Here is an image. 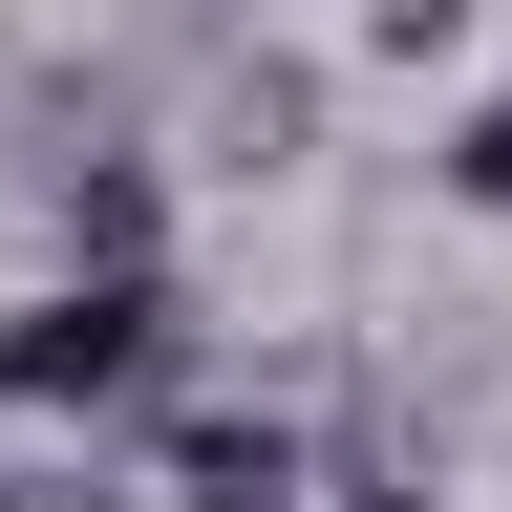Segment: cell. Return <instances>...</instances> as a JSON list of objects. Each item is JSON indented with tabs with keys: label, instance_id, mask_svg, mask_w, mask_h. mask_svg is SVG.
Listing matches in <instances>:
<instances>
[{
	"label": "cell",
	"instance_id": "6da1fadb",
	"mask_svg": "<svg viewBox=\"0 0 512 512\" xmlns=\"http://www.w3.org/2000/svg\"><path fill=\"white\" fill-rule=\"evenodd\" d=\"M171 384H192V299H171V256H64V278L0 320V406L107 427V406H171Z\"/></svg>",
	"mask_w": 512,
	"mask_h": 512
},
{
	"label": "cell",
	"instance_id": "7a4b0ae2",
	"mask_svg": "<svg viewBox=\"0 0 512 512\" xmlns=\"http://www.w3.org/2000/svg\"><path fill=\"white\" fill-rule=\"evenodd\" d=\"M150 491L171 512H320V448H299V406H171Z\"/></svg>",
	"mask_w": 512,
	"mask_h": 512
},
{
	"label": "cell",
	"instance_id": "3957f363",
	"mask_svg": "<svg viewBox=\"0 0 512 512\" xmlns=\"http://www.w3.org/2000/svg\"><path fill=\"white\" fill-rule=\"evenodd\" d=\"M299 128H320L299 64H235V86H214V150H235V171H299Z\"/></svg>",
	"mask_w": 512,
	"mask_h": 512
},
{
	"label": "cell",
	"instance_id": "277c9868",
	"mask_svg": "<svg viewBox=\"0 0 512 512\" xmlns=\"http://www.w3.org/2000/svg\"><path fill=\"white\" fill-rule=\"evenodd\" d=\"M150 235H171V192L128 171V150H107V171H64V256H150Z\"/></svg>",
	"mask_w": 512,
	"mask_h": 512
},
{
	"label": "cell",
	"instance_id": "5b68a950",
	"mask_svg": "<svg viewBox=\"0 0 512 512\" xmlns=\"http://www.w3.org/2000/svg\"><path fill=\"white\" fill-rule=\"evenodd\" d=\"M448 192H470V214H512V86H491L470 128H448Z\"/></svg>",
	"mask_w": 512,
	"mask_h": 512
},
{
	"label": "cell",
	"instance_id": "8992f818",
	"mask_svg": "<svg viewBox=\"0 0 512 512\" xmlns=\"http://www.w3.org/2000/svg\"><path fill=\"white\" fill-rule=\"evenodd\" d=\"M363 43H384V64H448V43H470V0H363Z\"/></svg>",
	"mask_w": 512,
	"mask_h": 512
},
{
	"label": "cell",
	"instance_id": "52a82bcc",
	"mask_svg": "<svg viewBox=\"0 0 512 512\" xmlns=\"http://www.w3.org/2000/svg\"><path fill=\"white\" fill-rule=\"evenodd\" d=\"M342 512H448V491L427 470H342Z\"/></svg>",
	"mask_w": 512,
	"mask_h": 512
},
{
	"label": "cell",
	"instance_id": "ba28073f",
	"mask_svg": "<svg viewBox=\"0 0 512 512\" xmlns=\"http://www.w3.org/2000/svg\"><path fill=\"white\" fill-rule=\"evenodd\" d=\"M0 512H107V491H43V470H0Z\"/></svg>",
	"mask_w": 512,
	"mask_h": 512
}]
</instances>
